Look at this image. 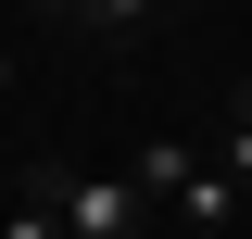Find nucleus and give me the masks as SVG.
Masks as SVG:
<instances>
[{"mask_svg":"<svg viewBox=\"0 0 252 239\" xmlns=\"http://www.w3.org/2000/svg\"><path fill=\"white\" fill-rule=\"evenodd\" d=\"M26 13H38V26H76V13H89V0H26Z\"/></svg>","mask_w":252,"mask_h":239,"instance_id":"obj_4","label":"nucleus"},{"mask_svg":"<svg viewBox=\"0 0 252 239\" xmlns=\"http://www.w3.org/2000/svg\"><path fill=\"white\" fill-rule=\"evenodd\" d=\"M126 177L152 189V202L177 214V227H227V202H240V177H227L215 151H189V139H152L139 164H126Z\"/></svg>","mask_w":252,"mask_h":239,"instance_id":"obj_1","label":"nucleus"},{"mask_svg":"<svg viewBox=\"0 0 252 239\" xmlns=\"http://www.w3.org/2000/svg\"><path fill=\"white\" fill-rule=\"evenodd\" d=\"M26 177L51 189V214H63L76 239H126V227H139V202H152L139 177H76V164H26Z\"/></svg>","mask_w":252,"mask_h":239,"instance_id":"obj_2","label":"nucleus"},{"mask_svg":"<svg viewBox=\"0 0 252 239\" xmlns=\"http://www.w3.org/2000/svg\"><path fill=\"white\" fill-rule=\"evenodd\" d=\"M164 26V0H89L76 13V38H101V51H126V38H152Z\"/></svg>","mask_w":252,"mask_h":239,"instance_id":"obj_3","label":"nucleus"}]
</instances>
